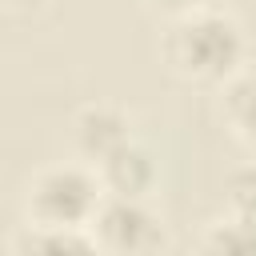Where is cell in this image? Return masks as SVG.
<instances>
[{
  "label": "cell",
  "instance_id": "11",
  "mask_svg": "<svg viewBox=\"0 0 256 256\" xmlns=\"http://www.w3.org/2000/svg\"><path fill=\"white\" fill-rule=\"evenodd\" d=\"M44 0H8V8H20V12H32V8H40Z\"/></svg>",
  "mask_w": 256,
  "mask_h": 256
},
{
  "label": "cell",
  "instance_id": "3",
  "mask_svg": "<svg viewBox=\"0 0 256 256\" xmlns=\"http://www.w3.org/2000/svg\"><path fill=\"white\" fill-rule=\"evenodd\" d=\"M88 232L96 236L104 256H152L164 248V224L144 200L104 196Z\"/></svg>",
  "mask_w": 256,
  "mask_h": 256
},
{
  "label": "cell",
  "instance_id": "10",
  "mask_svg": "<svg viewBox=\"0 0 256 256\" xmlns=\"http://www.w3.org/2000/svg\"><path fill=\"white\" fill-rule=\"evenodd\" d=\"M148 4H152V8H160V12H168L172 20H176V16H184V12H196V8H200V0H148Z\"/></svg>",
  "mask_w": 256,
  "mask_h": 256
},
{
  "label": "cell",
  "instance_id": "8",
  "mask_svg": "<svg viewBox=\"0 0 256 256\" xmlns=\"http://www.w3.org/2000/svg\"><path fill=\"white\" fill-rule=\"evenodd\" d=\"M196 256H256V220H240V216H224L216 220Z\"/></svg>",
  "mask_w": 256,
  "mask_h": 256
},
{
  "label": "cell",
  "instance_id": "6",
  "mask_svg": "<svg viewBox=\"0 0 256 256\" xmlns=\"http://www.w3.org/2000/svg\"><path fill=\"white\" fill-rule=\"evenodd\" d=\"M12 256H104L88 228L24 224L12 240Z\"/></svg>",
  "mask_w": 256,
  "mask_h": 256
},
{
  "label": "cell",
  "instance_id": "7",
  "mask_svg": "<svg viewBox=\"0 0 256 256\" xmlns=\"http://www.w3.org/2000/svg\"><path fill=\"white\" fill-rule=\"evenodd\" d=\"M220 112L236 140L256 152V72H236L220 88Z\"/></svg>",
  "mask_w": 256,
  "mask_h": 256
},
{
  "label": "cell",
  "instance_id": "4",
  "mask_svg": "<svg viewBox=\"0 0 256 256\" xmlns=\"http://www.w3.org/2000/svg\"><path fill=\"white\" fill-rule=\"evenodd\" d=\"M96 176L104 184V196H128V200H144L156 184V156L148 144L128 140L116 152H108L96 164Z\"/></svg>",
  "mask_w": 256,
  "mask_h": 256
},
{
  "label": "cell",
  "instance_id": "5",
  "mask_svg": "<svg viewBox=\"0 0 256 256\" xmlns=\"http://www.w3.org/2000/svg\"><path fill=\"white\" fill-rule=\"evenodd\" d=\"M128 140H132V124L116 104H84L72 120V144L92 164H100L108 152H116Z\"/></svg>",
  "mask_w": 256,
  "mask_h": 256
},
{
  "label": "cell",
  "instance_id": "1",
  "mask_svg": "<svg viewBox=\"0 0 256 256\" xmlns=\"http://www.w3.org/2000/svg\"><path fill=\"white\" fill-rule=\"evenodd\" d=\"M164 64L196 84H228L244 60V32L228 12L196 8L168 24L164 32Z\"/></svg>",
  "mask_w": 256,
  "mask_h": 256
},
{
  "label": "cell",
  "instance_id": "2",
  "mask_svg": "<svg viewBox=\"0 0 256 256\" xmlns=\"http://www.w3.org/2000/svg\"><path fill=\"white\" fill-rule=\"evenodd\" d=\"M100 200H104V184L96 168L52 164L32 176L24 192V216L28 224H48V228H88Z\"/></svg>",
  "mask_w": 256,
  "mask_h": 256
},
{
  "label": "cell",
  "instance_id": "9",
  "mask_svg": "<svg viewBox=\"0 0 256 256\" xmlns=\"http://www.w3.org/2000/svg\"><path fill=\"white\" fill-rule=\"evenodd\" d=\"M224 196H228V216L256 220V160H252V164H240V168L228 176Z\"/></svg>",
  "mask_w": 256,
  "mask_h": 256
}]
</instances>
